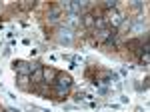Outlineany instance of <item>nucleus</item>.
<instances>
[{"label":"nucleus","instance_id":"nucleus-11","mask_svg":"<svg viewBox=\"0 0 150 112\" xmlns=\"http://www.w3.org/2000/svg\"><path fill=\"white\" fill-rule=\"evenodd\" d=\"M94 22H96V18H94V14H90V12H86V14L82 16V24H84L86 28H94Z\"/></svg>","mask_w":150,"mask_h":112},{"label":"nucleus","instance_id":"nucleus-3","mask_svg":"<svg viewBox=\"0 0 150 112\" xmlns=\"http://www.w3.org/2000/svg\"><path fill=\"white\" fill-rule=\"evenodd\" d=\"M104 20H106V26L108 28H112V30H118L120 26H122V22H124V18H122V14L116 10H106L104 12Z\"/></svg>","mask_w":150,"mask_h":112},{"label":"nucleus","instance_id":"nucleus-5","mask_svg":"<svg viewBox=\"0 0 150 112\" xmlns=\"http://www.w3.org/2000/svg\"><path fill=\"white\" fill-rule=\"evenodd\" d=\"M30 82H32V88H34V86H40V84H44V66H42V64L36 62L34 70L30 72Z\"/></svg>","mask_w":150,"mask_h":112},{"label":"nucleus","instance_id":"nucleus-9","mask_svg":"<svg viewBox=\"0 0 150 112\" xmlns=\"http://www.w3.org/2000/svg\"><path fill=\"white\" fill-rule=\"evenodd\" d=\"M58 40H60L62 44H70V42H72V32H70V28L60 30V32H58Z\"/></svg>","mask_w":150,"mask_h":112},{"label":"nucleus","instance_id":"nucleus-6","mask_svg":"<svg viewBox=\"0 0 150 112\" xmlns=\"http://www.w3.org/2000/svg\"><path fill=\"white\" fill-rule=\"evenodd\" d=\"M56 76H58V70L54 66H44V84L52 86V82L56 80Z\"/></svg>","mask_w":150,"mask_h":112},{"label":"nucleus","instance_id":"nucleus-2","mask_svg":"<svg viewBox=\"0 0 150 112\" xmlns=\"http://www.w3.org/2000/svg\"><path fill=\"white\" fill-rule=\"evenodd\" d=\"M94 40L98 44H114L116 42V30L112 28H102V30H94Z\"/></svg>","mask_w":150,"mask_h":112},{"label":"nucleus","instance_id":"nucleus-10","mask_svg":"<svg viewBox=\"0 0 150 112\" xmlns=\"http://www.w3.org/2000/svg\"><path fill=\"white\" fill-rule=\"evenodd\" d=\"M80 22H82L80 16H76V14H70V12H68V16L64 18V24H66V26H70V28H72V26H78Z\"/></svg>","mask_w":150,"mask_h":112},{"label":"nucleus","instance_id":"nucleus-7","mask_svg":"<svg viewBox=\"0 0 150 112\" xmlns=\"http://www.w3.org/2000/svg\"><path fill=\"white\" fill-rule=\"evenodd\" d=\"M16 84L20 90H32V82H30V76L26 74H16Z\"/></svg>","mask_w":150,"mask_h":112},{"label":"nucleus","instance_id":"nucleus-4","mask_svg":"<svg viewBox=\"0 0 150 112\" xmlns=\"http://www.w3.org/2000/svg\"><path fill=\"white\" fill-rule=\"evenodd\" d=\"M34 66L36 64L28 62V60H14V64H12L16 74H26V76H30V72L34 70Z\"/></svg>","mask_w":150,"mask_h":112},{"label":"nucleus","instance_id":"nucleus-8","mask_svg":"<svg viewBox=\"0 0 150 112\" xmlns=\"http://www.w3.org/2000/svg\"><path fill=\"white\" fill-rule=\"evenodd\" d=\"M126 48H130L134 54H140V48H142V40L140 38H132L126 42Z\"/></svg>","mask_w":150,"mask_h":112},{"label":"nucleus","instance_id":"nucleus-1","mask_svg":"<svg viewBox=\"0 0 150 112\" xmlns=\"http://www.w3.org/2000/svg\"><path fill=\"white\" fill-rule=\"evenodd\" d=\"M70 88H72V76H70L68 72H58L56 80H54V82H52V86H50L52 94L56 96L58 100H62V98H66V96H68Z\"/></svg>","mask_w":150,"mask_h":112},{"label":"nucleus","instance_id":"nucleus-12","mask_svg":"<svg viewBox=\"0 0 150 112\" xmlns=\"http://www.w3.org/2000/svg\"><path fill=\"white\" fill-rule=\"evenodd\" d=\"M104 8H106V10H114L116 2H114V0H106V2H104Z\"/></svg>","mask_w":150,"mask_h":112}]
</instances>
